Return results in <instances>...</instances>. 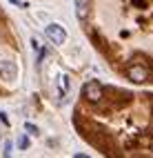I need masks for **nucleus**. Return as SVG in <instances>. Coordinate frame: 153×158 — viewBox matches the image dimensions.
I'll list each match as a JSON object with an SVG mask.
<instances>
[{
	"mask_svg": "<svg viewBox=\"0 0 153 158\" xmlns=\"http://www.w3.org/2000/svg\"><path fill=\"white\" fill-rule=\"evenodd\" d=\"M67 80H69V78L65 76V73L58 78V89H60V94H67V87H69V82H67Z\"/></svg>",
	"mask_w": 153,
	"mask_h": 158,
	"instance_id": "6",
	"label": "nucleus"
},
{
	"mask_svg": "<svg viewBox=\"0 0 153 158\" xmlns=\"http://www.w3.org/2000/svg\"><path fill=\"white\" fill-rule=\"evenodd\" d=\"M127 78L133 80V82H147V80H149V69L133 62V65L127 67Z\"/></svg>",
	"mask_w": 153,
	"mask_h": 158,
	"instance_id": "3",
	"label": "nucleus"
},
{
	"mask_svg": "<svg viewBox=\"0 0 153 158\" xmlns=\"http://www.w3.org/2000/svg\"><path fill=\"white\" fill-rule=\"evenodd\" d=\"M0 120H2L5 125H9V120H7V116H5V111H0Z\"/></svg>",
	"mask_w": 153,
	"mask_h": 158,
	"instance_id": "11",
	"label": "nucleus"
},
{
	"mask_svg": "<svg viewBox=\"0 0 153 158\" xmlns=\"http://www.w3.org/2000/svg\"><path fill=\"white\" fill-rule=\"evenodd\" d=\"M25 129H27V131H31V134H38V127H33L31 123H27V125H25Z\"/></svg>",
	"mask_w": 153,
	"mask_h": 158,
	"instance_id": "8",
	"label": "nucleus"
},
{
	"mask_svg": "<svg viewBox=\"0 0 153 158\" xmlns=\"http://www.w3.org/2000/svg\"><path fill=\"white\" fill-rule=\"evenodd\" d=\"M102 85L98 80H89V82H84V87H82V96L89 100V102H100L102 100Z\"/></svg>",
	"mask_w": 153,
	"mask_h": 158,
	"instance_id": "1",
	"label": "nucleus"
},
{
	"mask_svg": "<svg viewBox=\"0 0 153 158\" xmlns=\"http://www.w3.org/2000/svg\"><path fill=\"white\" fill-rule=\"evenodd\" d=\"M16 76H18L16 62H11V60H2L0 62V78L2 80H14Z\"/></svg>",
	"mask_w": 153,
	"mask_h": 158,
	"instance_id": "4",
	"label": "nucleus"
},
{
	"mask_svg": "<svg viewBox=\"0 0 153 158\" xmlns=\"http://www.w3.org/2000/svg\"><path fill=\"white\" fill-rule=\"evenodd\" d=\"M76 14L80 20H87L89 16V0H76Z\"/></svg>",
	"mask_w": 153,
	"mask_h": 158,
	"instance_id": "5",
	"label": "nucleus"
},
{
	"mask_svg": "<svg viewBox=\"0 0 153 158\" xmlns=\"http://www.w3.org/2000/svg\"><path fill=\"white\" fill-rule=\"evenodd\" d=\"M5 156H11V143L5 145Z\"/></svg>",
	"mask_w": 153,
	"mask_h": 158,
	"instance_id": "9",
	"label": "nucleus"
},
{
	"mask_svg": "<svg viewBox=\"0 0 153 158\" xmlns=\"http://www.w3.org/2000/svg\"><path fill=\"white\" fill-rule=\"evenodd\" d=\"M45 36H47L53 45H62L65 40H67V31L60 27L58 23H51L49 27H45Z\"/></svg>",
	"mask_w": 153,
	"mask_h": 158,
	"instance_id": "2",
	"label": "nucleus"
},
{
	"mask_svg": "<svg viewBox=\"0 0 153 158\" xmlns=\"http://www.w3.org/2000/svg\"><path fill=\"white\" fill-rule=\"evenodd\" d=\"M131 2H133L135 7H144V0H131Z\"/></svg>",
	"mask_w": 153,
	"mask_h": 158,
	"instance_id": "10",
	"label": "nucleus"
},
{
	"mask_svg": "<svg viewBox=\"0 0 153 158\" xmlns=\"http://www.w3.org/2000/svg\"><path fill=\"white\" fill-rule=\"evenodd\" d=\"M18 147H20V149H27V147H29V138H27V136H20Z\"/></svg>",
	"mask_w": 153,
	"mask_h": 158,
	"instance_id": "7",
	"label": "nucleus"
}]
</instances>
